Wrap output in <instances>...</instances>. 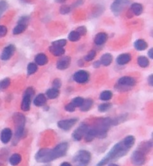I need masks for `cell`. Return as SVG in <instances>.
Here are the masks:
<instances>
[{"label":"cell","mask_w":153,"mask_h":166,"mask_svg":"<svg viewBox=\"0 0 153 166\" xmlns=\"http://www.w3.org/2000/svg\"><path fill=\"white\" fill-rule=\"evenodd\" d=\"M135 139L133 136H128L121 142L117 143L110 151L97 163L96 166H105L109 162L117 161L126 156L135 144Z\"/></svg>","instance_id":"cell-1"},{"label":"cell","mask_w":153,"mask_h":166,"mask_svg":"<svg viewBox=\"0 0 153 166\" xmlns=\"http://www.w3.org/2000/svg\"><path fill=\"white\" fill-rule=\"evenodd\" d=\"M68 150V144L63 142L58 145L53 149L49 148H42L39 150L35 155V159L37 162L41 163H47L55 159H58L65 156Z\"/></svg>","instance_id":"cell-2"},{"label":"cell","mask_w":153,"mask_h":166,"mask_svg":"<svg viewBox=\"0 0 153 166\" xmlns=\"http://www.w3.org/2000/svg\"><path fill=\"white\" fill-rule=\"evenodd\" d=\"M112 125V119L110 117L99 118L96 121L93 129L96 131V137L99 139H105L107 136L108 131Z\"/></svg>","instance_id":"cell-3"},{"label":"cell","mask_w":153,"mask_h":166,"mask_svg":"<svg viewBox=\"0 0 153 166\" xmlns=\"http://www.w3.org/2000/svg\"><path fill=\"white\" fill-rule=\"evenodd\" d=\"M14 121L16 125L14 139L13 140L14 145H17L22 138L24 133L25 124H26V117L21 113H16L14 115Z\"/></svg>","instance_id":"cell-4"},{"label":"cell","mask_w":153,"mask_h":166,"mask_svg":"<svg viewBox=\"0 0 153 166\" xmlns=\"http://www.w3.org/2000/svg\"><path fill=\"white\" fill-rule=\"evenodd\" d=\"M91 160V154L89 151L81 150L76 153L73 161L76 166H87Z\"/></svg>","instance_id":"cell-5"},{"label":"cell","mask_w":153,"mask_h":166,"mask_svg":"<svg viewBox=\"0 0 153 166\" xmlns=\"http://www.w3.org/2000/svg\"><path fill=\"white\" fill-rule=\"evenodd\" d=\"M136 84V81L131 76H123L117 82V89L120 91H127L130 88L133 87Z\"/></svg>","instance_id":"cell-6"},{"label":"cell","mask_w":153,"mask_h":166,"mask_svg":"<svg viewBox=\"0 0 153 166\" xmlns=\"http://www.w3.org/2000/svg\"><path fill=\"white\" fill-rule=\"evenodd\" d=\"M130 2V0H114L111 5V10L115 15H119Z\"/></svg>","instance_id":"cell-7"},{"label":"cell","mask_w":153,"mask_h":166,"mask_svg":"<svg viewBox=\"0 0 153 166\" xmlns=\"http://www.w3.org/2000/svg\"><path fill=\"white\" fill-rule=\"evenodd\" d=\"M132 164L135 166H142L146 162V154L142 153L139 150L133 152L131 157Z\"/></svg>","instance_id":"cell-8"},{"label":"cell","mask_w":153,"mask_h":166,"mask_svg":"<svg viewBox=\"0 0 153 166\" xmlns=\"http://www.w3.org/2000/svg\"><path fill=\"white\" fill-rule=\"evenodd\" d=\"M88 126H87V125H86L85 123L81 124L80 126L73 132V135H72L73 139H74L75 141H77V142L81 141L82 138L85 136L86 132L88 130Z\"/></svg>","instance_id":"cell-9"},{"label":"cell","mask_w":153,"mask_h":166,"mask_svg":"<svg viewBox=\"0 0 153 166\" xmlns=\"http://www.w3.org/2000/svg\"><path fill=\"white\" fill-rule=\"evenodd\" d=\"M77 118H71V119H66V120H59L58 122V126L60 129H63L64 131H68L77 123Z\"/></svg>","instance_id":"cell-10"},{"label":"cell","mask_w":153,"mask_h":166,"mask_svg":"<svg viewBox=\"0 0 153 166\" xmlns=\"http://www.w3.org/2000/svg\"><path fill=\"white\" fill-rule=\"evenodd\" d=\"M73 79H74L75 82L80 83V84H83V83L87 82L88 81L89 73L85 70H79L73 75Z\"/></svg>","instance_id":"cell-11"},{"label":"cell","mask_w":153,"mask_h":166,"mask_svg":"<svg viewBox=\"0 0 153 166\" xmlns=\"http://www.w3.org/2000/svg\"><path fill=\"white\" fill-rule=\"evenodd\" d=\"M15 50H16V48L14 45L11 44L7 46L6 47L4 48V49L2 52V54L0 56V58H1L2 60L3 61H7L8 59H10L13 56V55L14 54Z\"/></svg>","instance_id":"cell-12"},{"label":"cell","mask_w":153,"mask_h":166,"mask_svg":"<svg viewBox=\"0 0 153 166\" xmlns=\"http://www.w3.org/2000/svg\"><path fill=\"white\" fill-rule=\"evenodd\" d=\"M70 63H71V58L69 56H65L58 61L56 67L58 70H66L70 65Z\"/></svg>","instance_id":"cell-13"},{"label":"cell","mask_w":153,"mask_h":166,"mask_svg":"<svg viewBox=\"0 0 153 166\" xmlns=\"http://www.w3.org/2000/svg\"><path fill=\"white\" fill-rule=\"evenodd\" d=\"M12 138V131L11 129H9V128H5V129H3L1 132V136H0V139H1L2 142L3 144H8L11 141Z\"/></svg>","instance_id":"cell-14"},{"label":"cell","mask_w":153,"mask_h":166,"mask_svg":"<svg viewBox=\"0 0 153 166\" xmlns=\"http://www.w3.org/2000/svg\"><path fill=\"white\" fill-rule=\"evenodd\" d=\"M32 97H31L30 95H28L25 94L24 96H23V101L21 103V109L24 112H27L30 109L31 106V101H32Z\"/></svg>","instance_id":"cell-15"},{"label":"cell","mask_w":153,"mask_h":166,"mask_svg":"<svg viewBox=\"0 0 153 166\" xmlns=\"http://www.w3.org/2000/svg\"><path fill=\"white\" fill-rule=\"evenodd\" d=\"M132 60V56L129 53H124V54L120 55L117 59V63L120 65H124L129 63Z\"/></svg>","instance_id":"cell-16"},{"label":"cell","mask_w":153,"mask_h":166,"mask_svg":"<svg viewBox=\"0 0 153 166\" xmlns=\"http://www.w3.org/2000/svg\"><path fill=\"white\" fill-rule=\"evenodd\" d=\"M108 39V35L107 34L105 33V32H100V33H98L96 35L94 39V42L96 45H102L103 43H105L106 42Z\"/></svg>","instance_id":"cell-17"},{"label":"cell","mask_w":153,"mask_h":166,"mask_svg":"<svg viewBox=\"0 0 153 166\" xmlns=\"http://www.w3.org/2000/svg\"><path fill=\"white\" fill-rule=\"evenodd\" d=\"M34 61H35L37 65H40V66H43V65H45L48 63V58L45 54L40 53V54L37 55V56L34 59Z\"/></svg>","instance_id":"cell-18"},{"label":"cell","mask_w":153,"mask_h":166,"mask_svg":"<svg viewBox=\"0 0 153 166\" xmlns=\"http://www.w3.org/2000/svg\"><path fill=\"white\" fill-rule=\"evenodd\" d=\"M46 97L43 94H40L37 95L34 100V104L36 106H43L46 104Z\"/></svg>","instance_id":"cell-19"},{"label":"cell","mask_w":153,"mask_h":166,"mask_svg":"<svg viewBox=\"0 0 153 166\" xmlns=\"http://www.w3.org/2000/svg\"><path fill=\"white\" fill-rule=\"evenodd\" d=\"M134 46L138 51H143L147 48L148 44L143 39H138L134 43Z\"/></svg>","instance_id":"cell-20"},{"label":"cell","mask_w":153,"mask_h":166,"mask_svg":"<svg viewBox=\"0 0 153 166\" xmlns=\"http://www.w3.org/2000/svg\"><path fill=\"white\" fill-rule=\"evenodd\" d=\"M131 10H132V13L136 16H139L143 13V7L140 3H133L131 5Z\"/></svg>","instance_id":"cell-21"},{"label":"cell","mask_w":153,"mask_h":166,"mask_svg":"<svg viewBox=\"0 0 153 166\" xmlns=\"http://www.w3.org/2000/svg\"><path fill=\"white\" fill-rule=\"evenodd\" d=\"M112 60H113V57L110 53H105L101 57L100 59V64H102L104 66H109L111 64Z\"/></svg>","instance_id":"cell-22"},{"label":"cell","mask_w":153,"mask_h":166,"mask_svg":"<svg viewBox=\"0 0 153 166\" xmlns=\"http://www.w3.org/2000/svg\"><path fill=\"white\" fill-rule=\"evenodd\" d=\"M93 104V100L90 99V98L84 100L83 103H82V106H80V110L82 111V112H87V111H89L90 109H91Z\"/></svg>","instance_id":"cell-23"},{"label":"cell","mask_w":153,"mask_h":166,"mask_svg":"<svg viewBox=\"0 0 153 166\" xmlns=\"http://www.w3.org/2000/svg\"><path fill=\"white\" fill-rule=\"evenodd\" d=\"M152 143L151 142H144L143 143L140 144L139 150L143 153L144 154L149 153V150L152 149Z\"/></svg>","instance_id":"cell-24"},{"label":"cell","mask_w":153,"mask_h":166,"mask_svg":"<svg viewBox=\"0 0 153 166\" xmlns=\"http://www.w3.org/2000/svg\"><path fill=\"white\" fill-rule=\"evenodd\" d=\"M49 51L55 56H63L65 53V50L63 47H58V46H52L49 48Z\"/></svg>","instance_id":"cell-25"},{"label":"cell","mask_w":153,"mask_h":166,"mask_svg":"<svg viewBox=\"0 0 153 166\" xmlns=\"http://www.w3.org/2000/svg\"><path fill=\"white\" fill-rule=\"evenodd\" d=\"M22 160V157L19 153H14L9 159V162L11 165L16 166L20 163Z\"/></svg>","instance_id":"cell-26"},{"label":"cell","mask_w":153,"mask_h":166,"mask_svg":"<svg viewBox=\"0 0 153 166\" xmlns=\"http://www.w3.org/2000/svg\"><path fill=\"white\" fill-rule=\"evenodd\" d=\"M85 137L86 142H92V141H93V139L96 137V131L94 130V129H93V128L88 129V130H87V132H86Z\"/></svg>","instance_id":"cell-27"},{"label":"cell","mask_w":153,"mask_h":166,"mask_svg":"<svg viewBox=\"0 0 153 166\" xmlns=\"http://www.w3.org/2000/svg\"><path fill=\"white\" fill-rule=\"evenodd\" d=\"M46 94V97L49 98V99H55V98H57L59 96V90L58 89L54 88H49L47 90Z\"/></svg>","instance_id":"cell-28"},{"label":"cell","mask_w":153,"mask_h":166,"mask_svg":"<svg viewBox=\"0 0 153 166\" xmlns=\"http://www.w3.org/2000/svg\"><path fill=\"white\" fill-rule=\"evenodd\" d=\"M137 64H138V65L140 67L145 68V67H147L149 66V61L146 57L141 56H140V57H138V59H137Z\"/></svg>","instance_id":"cell-29"},{"label":"cell","mask_w":153,"mask_h":166,"mask_svg":"<svg viewBox=\"0 0 153 166\" xmlns=\"http://www.w3.org/2000/svg\"><path fill=\"white\" fill-rule=\"evenodd\" d=\"M27 28V26L24 24H21V23H18L16 26L14 27L13 30V34H20L23 33V32H25V30Z\"/></svg>","instance_id":"cell-30"},{"label":"cell","mask_w":153,"mask_h":166,"mask_svg":"<svg viewBox=\"0 0 153 166\" xmlns=\"http://www.w3.org/2000/svg\"><path fill=\"white\" fill-rule=\"evenodd\" d=\"M112 96H113V94H112L111 91H104L101 93L99 98H100L101 100H103V101H108V100H110L111 99Z\"/></svg>","instance_id":"cell-31"},{"label":"cell","mask_w":153,"mask_h":166,"mask_svg":"<svg viewBox=\"0 0 153 166\" xmlns=\"http://www.w3.org/2000/svg\"><path fill=\"white\" fill-rule=\"evenodd\" d=\"M80 34L78 33L76 31H72L68 35V39L72 42H76L80 39Z\"/></svg>","instance_id":"cell-32"},{"label":"cell","mask_w":153,"mask_h":166,"mask_svg":"<svg viewBox=\"0 0 153 166\" xmlns=\"http://www.w3.org/2000/svg\"><path fill=\"white\" fill-rule=\"evenodd\" d=\"M37 70V66L34 63H29L27 67V73L28 75H32L35 73Z\"/></svg>","instance_id":"cell-33"},{"label":"cell","mask_w":153,"mask_h":166,"mask_svg":"<svg viewBox=\"0 0 153 166\" xmlns=\"http://www.w3.org/2000/svg\"><path fill=\"white\" fill-rule=\"evenodd\" d=\"M111 103H102V104L99 105L98 106V110L100 112H105L107 111H108L111 109Z\"/></svg>","instance_id":"cell-34"},{"label":"cell","mask_w":153,"mask_h":166,"mask_svg":"<svg viewBox=\"0 0 153 166\" xmlns=\"http://www.w3.org/2000/svg\"><path fill=\"white\" fill-rule=\"evenodd\" d=\"M84 100L85 99L82 97H77L74 98V99L73 100L72 103L74 105L75 107H80V106L82 105V103H83Z\"/></svg>","instance_id":"cell-35"},{"label":"cell","mask_w":153,"mask_h":166,"mask_svg":"<svg viewBox=\"0 0 153 166\" xmlns=\"http://www.w3.org/2000/svg\"><path fill=\"white\" fill-rule=\"evenodd\" d=\"M8 7V5L7 2L5 1V0L0 1V17H2V14L7 10Z\"/></svg>","instance_id":"cell-36"},{"label":"cell","mask_w":153,"mask_h":166,"mask_svg":"<svg viewBox=\"0 0 153 166\" xmlns=\"http://www.w3.org/2000/svg\"><path fill=\"white\" fill-rule=\"evenodd\" d=\"M11 84V80L9 78H5L3 80L0 82V88L1 89H6L9 87Z\"/></svg>","instance_id":"cell-37"},{"label":"cell","mask_w":153,"mask_h":166,"mask_svg":"<svg viewBox=\"0 0 153 166\" xmlns=\"http://www.w3.org/2000/svg\"><path fill=\"white\" fill-rule=\"evenodd\" d=\"M66 44L67 40H64V39H61V40H58L52 42V46H58V47H64V46H66Z\"/></svg>","instance_id":"cell-38"},{"label":"cell","mask_w":153,"mask_h":166,"mask_svg":"<svg viewBox=\"0 0 153 166\" xmlns=\"http://www.w3.org/2000/svg\"><path fill=\"white\" fill-rule=\"evenodd\" d=\"M96 57V52L94 50H91L89 52L85 57V60L86 62H90V61L93 60V59Z\"/></svg>","instance_id":"cell-39"},{"label":"cell","mask_w":153,"mask_h":166,"mask_svg":"<svg viewBox=\"0 0 153 166\" xmlns=\"http://www.w3.org/2000/svg\"><path fill=\"white\" fill-rule=\"evenodd\" d=\"M70 7L68 5H64L61 7L60 8V13L61 14H67L70 13Z\"/></svg>","instance_id":"cell-40"},{"label":"cell","mask_w":153,"mask_h":166,"mask_svg":"<svg viewBox=\"0 0 153 166\" xmlns=\"http://www.w3.org/2000/svg\"><path fill=\"white\" fill-rule=\"evenodd\" d=\"M76 32L80 34V36H84L87 33V29L85 26H80L76 29Z\"/></svg>","instance_id":"cell-41"},{"label":"cell","mask_w":153,"mask_h":166,"mask_svg":"<svg viewBox=\"0 0 153 166\" xmlns=\"http://www.w3.org/2000/svg\"><path fill=\"white\" fill-rule=\"evenodd\" d=\"M8 29L6 28V26H0V38L1 37H5V36L7 34Z\"/></svg>","instance_id":"cell-42"},{"label":"cell","mask_w":153,"mask_h":166,"mask_svg":"<svg viewBox=\"0 0 153 166\" xmlns=\"http://www.w3.org/2000/svg\"><path fill=\"white\" fill-rule=\"evenodd\" d=\"M75 109H76V107H75L74 105H73L72 103H68V104L66 105V106H65V110L69 112H74Z\"/></svg>","instance_id":"cell-43"},{"label":"cell","mask_w":153,"mask_h":166,"mask_svg":"<svg viewBox=\"0 0 153 166\" xmlns=\"http://www.w3.org/2000/svg\"><path fill=\"white\" fill-rule=\"evenodd\" d=\"M53 88L56 89H59L61 86V81L59 79H55L53 81Z\"/></svg>","instance_id":"cell-44"},{"label":"cell","mask_w":153,"mask_h":166,"mask_svg":"<svg viewBox=\"0 0 153 166\" xmlns=\"http://www.w3.org/2000/svg\"><path fill=\"white\" fill-rule=\"evenodd\" d=\"M29 17H22L20 19V20H19L18 23H21V24H24L26 25L27 26L28 23H29Z\"/></svg>","instance_id":"cell-45"},{"label":"cell","mask_w":153,"mask_h":166,"mask_svg":"<svg viewBox=\"0 0 153 166\" xmlns=\"http://www.w3.org/2000/svg\"><path fill=\"white\" fill-rule=\"evenodd\" d=\"M25 94H28V95H30L31 97H33L34 94V89L32 88H28L26 89Z\"/></svg>","instance_id":"cell-46"},{"label":"cell","mask_w":153,"mask_h":166,"mask_svg":"<svg viewBox=\"0 0 153 166\" xmlns=\"http://www.w3.org/2000/svg\"><path fill=\"white\" fill-rule=\"evenodd\" d=\"M148 83L149 84V85L152 86L153 85V75H150L148 78Z\"/></svg>","instance_id":"cell-47"},{"label":"cell","mask_w":153,"mask_h":166,"mask_svg":"<svg viewBox=\"0 0 153 166\" xmlns=\"http://www.w3.org/2000/svg\"><path fill=\"white\" fill-rule=\"evenodd\" d=\"M100 62L99 61H96V62H95L93 63V67H96V68H98V67H99V66H100Z\"/></svg>","instance_id":"cell-48"},{"label":"cell","mask_w":153,"mask_h":166,"mask_svg":"<svg viewBox=\"0 0 153 166\" xmlns=\"http://www.w3.org/2000/svg\"><path fill=\"white\" fill-rule=\"evenodd\" d=\"M148 55H149V56L150 59H153V49L152 48H151V49H149V51L148 52Z\"/></svg>","instance_id":"cell-49"},{"label":"cell","mask_w":153,"mask_h":166,"mask_svg":"<svg viewBox=\"0 0 153 166\" xmlns=\"http://www.w3.org/2000/svg\"><path fill=\"white\" fill-rule=\"evenodd\" d=\"M60 166H72L71 165H70V163H68V162H63V163L61 164Z\"/></svg>","instance_id":"cell-50"},{"label":"cell","mask_w":153,"mask_h":166,"mask_svg":"<svg viewBox=\"0 0 153 166\" xmlns=\"http://www.w3.org/2000/svg\"><path fill=\"white\" fill-rule=\"evenodd\" d=\"M58 3H64L67 0H55Z\"/></svg>","instance_id":"cell-51"},{"label":"cell","mask_w":153,"mask_h":166,"mask_svg":"<svg viewBox=\"0 0 153 166\" xmlns=\"http://www.w3.org/2000/svg\"><path fill=\"white\" fill-rule=\"evenodd\" d=\"M108 166H119V165H117V164H114V163H109Z\"/></svg>","instance_id":"cell-52"}]
</instances>
